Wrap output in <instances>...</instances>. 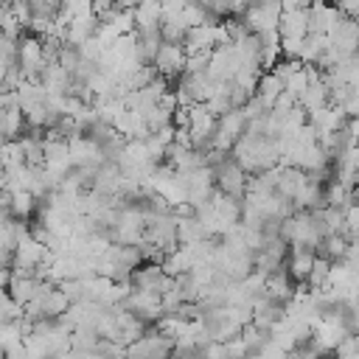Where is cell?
<instances>
[{
	"label": "cell",
	"instance_id": "ba28073f",
	"mask_svg": "<svg viewBox=\"0 0 359 359\" xmlns=\"http://www.w3.org/2000/svg\"><path fill=\"white\" fill-rule=\"evenodd\" d=\"M342 20V11L337 6H325V3H314L309 8V34H320L328 36Z\"/></svg>",
	"mask_w": 359,
	"mask_h": 359
},
{
	"label": "cell",
	"instance_id": "7a4b0ae2",
	"mask_svg": "<svg viewBox=\"0 0 359 359\" xmlns=\"http://www.w3.org/2000/svg\"><path fill=\"white\" fill-rule=\"evenodd\" d=\"M216 188H219L224 196H233V199H244V196H247L250 174L233 160V154L216 168Z\"/></svg>",
	"mask_w": 359,
	"mask_h": 359
},
{
	"label": "cell",
	"instance_id": "603a6c76",
	"mask_svg": "<svg viewBox=\"0 0 359 359\" xmlns=\"http://www.w3.org/2000/svg\"><path fill=\"white\" fill-rule=\"evenodd\" d=\"M342 109H345L348 121H356V118H359V87L351 90V95H348V101L342 104Z\"/></svg>",
	"mask_w": 359,
	"mask_h": 359
},
{
	"label": "cell",
	"instance_id": "ac0fdd59",
	"mask_svg": "<svg viewBox=\"0 0 359 359\" xmlns=\"http://www.w3.org/2000/svg\"><path fill=\"white\" fill-rule=\"evenodd\" d=\"M208 112L219 121V118H224L227 112H233V98H230V81L227 84H216V90H213V95L208 98Z\"/></svg>",
	"mask_w": 359,
	"mask_h": 359
},
{
	"label": "cell",
	"instance_id": "8992f818",
	"mask_svg": "<svg viewBox=\"0 0 359 359\" xmlns=\"http://www.w3.org/2000/svg\"><path fill=\"white\" fill-rule=\"evenodd\" d=\"M126 311H132L135 317H140L146 325H157L163 317H165V311H163V297H157V294H149V292H137V289H132V294L121 303Z\"/></svg>",
	"mask_w": 359,
	"mask_h": 359
},
{
	"label": "cell",
	"instance_id": "4fadbf2b",
	"mask_svg": "<svg viewBox=\"0 0 359 359\" xmlns=\"http://www.w3.org/2000/svg\"><path fill=\"white\" fill-rule=\"evenodd\" d=\"M266 294H269L272 300H278V303L289 306V303L297 297V283L289 278V272H286V269H280V272H275V275H269V278H266Z\"/></svg>",
	"mask_w": 359,
	"mask_h": 359
},
{
	"label": "cell",
	"instance_id": "8fae6325",
	"mask_svg": "<svg viewBox=\"0 0 359 359\" xmlns=\"http://www.w3.org/2000/svg\"><path fill=\"white\" fill-rule=\"evenodd\" d=\"M39 84L45 87L48 95H70V90H73V76L56 62V65H48V67H45Z\"/></svg>",
	"mask_w": 359,
	"mask_h": 359
},
{
	"label": "cell",
	"instance_id": "5bb4252c",
	"mask_svg": "<svg viewBox=\"0 0 359 359\" xmlns=\"http://www.w3.org/2000/svg\"><path fill=\"white\" fill-rule=\"evenodd\" d=\"M135 22H137V34L146 31H160L163 25V3H137L135 6Z\"/></svg>",
	"mask_w": 359,
	"mask_h": 359
},
{
	"label": "cell",
	"instance_id": "ffe728a7",
	"mask_svg": "<svg viewBox=\"0 0 359 359\" xmlns=\"http://www.w3.org/2000/svg\"><path fill=\"white\" fill-rule=\"evenodd\" d=\"M303 67H306L303 62H294V59H283V56H280V59L275 62L272 73H275V76H278V79H280V81L286 84V81H289V79H292V76H294L297 70H303Z\"/></svg>",
	"mask_w": 359,
	"mask_h": 359
},
{
	"label": "cell",
	"instance_id": "7402d4cb",
	"mask_svg": "<svg viewBox=\"0 0 359 359\" xmlns=\"http://www.w3.org/2000/svg\"><path fill=\"white\" fill-rule=\"evenodd\" d=\"M294 233H297V219H294V216L283 219V222H280V233H278V238H280L283 244H289V247H292V241H294Z\"/></svg>",
	"mask_w": 359,
	"mask_h": 359
},
{
	"label": "cell",
	"instance_id": "2e32d148",
	"mask_svg": "<svg viewBox=\"0 0 359 359\" xmlns=\"http://www.w3.org/2000/svg\"><path fill=\"white\" fill-rule=\"evenodd\" d=\"M283 93H286V84H283V81H280V79H278L272 70H266V73L261 76L258 90H255V95H258V98H261V101H264L269 109L275 107V101H278Z\"/></svg>",
	"mask_w": 359,
	"mask_h": 359
},
{
	"label": "cell",
	"instance_id": "277c9868",
	"mask_svg": "<svg viewBox=\"0 0 359 359\" xmlns=\"http://www.w3.org/2000/svg\"><path fill=\"white\" fill-rule=\"evenodd\" d=\"M309 3H283V17L278 25L280 39H306L309 36Z\"/></svg>",
	"mask_w": 359,
	"mask_h": 359
},
{
	"label": "cell",
	"instance_id": "44dd1931",
	"mask_svg": "<svg viewBox=\"0 0 359 359\" xmlns=\"http://www.w3.org/2000/svg\"><path fill=\"white\" fill-rule=\"evenodd\" d=\"M345 236H348L351 241L359 238V205L345 208Z\"/></svg>",
	"mask_w": 359,
	"mask_h": 359
},
{
	"label": "cell",
	"instance_id": "30bf717a",
	"mask_svg": "<svg viewBox=\"0 0 359 359\" xmlns=\"http://www.w3.org/2000/svg\"><path fill=\"white\" fill-rule=\"evenodd\" d=\"M314 261H317V252L311 250H292L289 252V261H286V272L289 278L297 283V286H309V278L314 272Z\"/></svg>",
	"mask_w": 359,
	"mask_h": 359
},
{
	"label": "cell",
	"instance_id": "7c38bea8",
	"mask_svg": "<svg viewBox=\"0 0 359 359\" xmlns=\"http://www.w3.org/2000/svg\"><path fill=\"white\" fill-rule=\"evenodd\" d=\"M309 182V174L300 171V168H289V165H280L278 168V194L289 202H294V196L306 188Z\"/></svg>",
	"mask_w": 359,
	"mask_h": 359
},
{
	"label": "cell",
	"instance_id": "3957f363",
	"mask_svg": "<svg viewBox=\"0 0 359 359\" xmlns=\"http://www.w3.org/2000/svg\"><path fill=\"white\" fill-rule=\"evenodd\" d=\"M280 17H283V3H250L247 14L241 17L247 22V28L252 34H264V31H278L280 25Z\"/></svg>",
	"mask_w": 359,
	"mask_h": 359
},
{
	"label": "cell",
	"instance_id": "5b68a950",
	"mask_svg": "<svg viewBox=\"0 0 359 359\" xmlns=\"http://www.w3.org/2000/svg\"><path fill=\"white\" fill-rule=\"evenodd\" d=\"M151 65H154V70H157L163 79L177 81V79H182V73H185V67H188V50H185L182 45H165V42H163Z\"/></svg>",
	"mask_w": 359,
	"mask_h": 359
},
{
	"label": "cell",
	"instance_id": "e0dca14e",
	"mask_svg": "<svg viewBox=\"0 0 359 359\" xmlns=\"http://www.w3.org/2000/svg\"><path fill=\"white\" fill-rule=\"evenodd\" d=\"M348 250H351V238H348V236H328V238H323V244L317 247V255H320V258H328L331 264H339V261H345Z\"/></svg>",
	"mask_w": 359,
	"mask_h": 359
},
{
	"label": "cell",
	"instance_id": "d6986e66",
	"mask_svg": "<svg viewBox=\"0 0 359 359\" xmlns=\"http://www.w3.org/2000/svg\"><path fill=\"white\" fill-rule=\"evenodd\" d=\"M20 320H25V306H20L8 292H3V297H0V325L20 323Z\"/></svg>",
	"mask_w": 359,
	"mask_h": 359
},
{
	"label": "cell",
	"instance_id": "9c48e42d",
	"mask_svg": "<svg viewBox=\"0 0 359 359\" xmlns=\"http://www.w3.org/2000/svg\"><path fill=\"white\" fill-rule=\"evenodd\" d=\"M70 157L76 168H101L104 165V154L101 146L93 137H76L70 140Z\"/></svg>",
	"mask_w": 359,
	"mask_h": 359
},
{
	"label": "cell",
	"instance_id": "6da1fadb",
	"mask_svg": "<svg viewBox=\"0 0 359 359\" xmlns=\"http://www.w3.org/2000/svg\"><path fill=\"white\" fill-rule=\"evenodd\" d=\"M174 351V339L165 337L157 325H151L137 342L126 348V359H171Z\"/></svg>",
	"mask_w": 359,
	"mask_h": 359
},
{
	"label": "cell",
	"instance_id": "52a82bcc",
	"mask_svg": "<svg viewBox=\"0 0 359 359\" xmlns=\"http://www.w3.org/2000/svg\"><path fill=\"white\" fill-rule=\"evenodd\" d=\"M174 283V278L163 269V264H143L135 275H132V286L137 292H149V294H157L163 297V292Z\"/></svg>",
	"mask_w": 359,
	"mask_h": 359
},
{
	"label": "cell",
	"instance_id": "9a60e30c",
	"mask_svg": "<svg viewBox=\"0 0 359 359\" xmlns=\"http://www.w3.org/2000/svg\"><path fill=\"white\" fill-rule=\"evenodd\" d=\"M247 126H250V121H247L244 109H233V112H227L224 118H219L216 132H222L224 137H230L233 143H238V140L247 135Z\"/></svg>",
	"mask_w": 359,
	"mask_h": 359
}]
</instances>
